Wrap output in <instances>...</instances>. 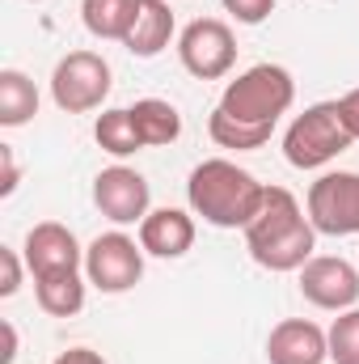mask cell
I'll return each mask as SVG.
<instances>
[{"label":"cell","mask_w":359,"mask_h":364,"mask_svg":"<svg viewBox=\"0 0 359 364\" xmlns=\"http://www.w3.org/2000/svg\"><path fill=\"white\" fill-rule=\"evenodd\" d=\"M174 38V9L165 0H140V13L131 21V34L123 38V47L140 60H153L170 47Z\"/></svg>","instance_id":"5bb4252c"},{"label":"cell","mask_w":359,"mask_h":364,"mask_svg":"<svg viewBox=\"0 0 359 364\" xmlns=\"http://www.w3.org/2000/svg\"><path fill=\"white\" fill-rule=\"evenodd\" d=\"M270 364H326L330 360V335L309 318H283L267 339Z\"/></svg>","instance_id":"7c38bea8"},{"label":"cell","mask_w":359,"mask_h":364,"mask_svg":"<svg viewBox=\"0 0 359 364\" xmlns=\"http://www.w3.org/2000/svg\"><path fill=\"white\" fill-rule=\"evenodd\" d=\"M313 246H317V229L300 212L296 195L283 186H267L258 216L245 225L250 259L267 272H300L313 259Z\"/></svg>","instance_id":"6da1fadb"},{"label":"cell","mask_w":359,"mask_h":364,"mask_svg":"<svg viewBox=\"0 0 359 364\" xmlns=\"http://www.w3.org/2000/svg\"><path fill=\"white\" fill-rule=\"evenodd\" d=\"M131 119H136V132H140L144 149H165L182 136L178 106H170L165 97H140L131 106Z\"/></svg>","instance_id":"9a60e30c"},{"label":"cell","mask_w":359,"mask_h":364,"mask_svg":"<svg viewBox=\"0 0 359 364\" xmlns=\"http://www.w3.org/2000/svg\"><path fill=\"white\" fill-rule=\"evenodd\" d=\"M55 364H106L93 348H68V352H60L55 356Z\"/></svg>","instance_id":"484cf974"},{"label":"cell","mask_w":359,"mask_h":364,"mask_svg":"<svg viewBox=\"0 0 359 364\" xmlns=\"http://www.w3.org/2000/svg\"><path fill=\"white\" fill-rule=\"evenodd\" d=\"M85 250L77 242V233L60 220H43L26 233V267L34 272V279L43 275H64V272H81Z\"/></svg>","instance_id":"8fae6325"},{"label":"cell","mask_w":359,"mask_h":364,"mask_svg":"<svg viewBox=\"0 0 359 364\" xmlns=\"http://www.w3.org/2000/svg\"><path fill=\"white\" fill-rule=\"evenodd\" d=\"M110 64L97 51H68L51 73V97L64 114H89L110 97Z\"/></svg>","instance_id":"5b68a950"},{"label":"cell","mask_w":359,"mask_h":364,"mask_svg":"<svg viewBox=\"0 0 359 364\" xmlns=\"http://www.w3.org/2000/svg\"><path fill=\"white\" fill-rule=\"evenodd\" d=\"M178 60L182 68L199 81H220L237 64V38L220 17H199L182 30L178 38Z\"/></svg>","instance_id":"52a82bcc"},{"label":"cell","mask_w":359,"mask_h":364,"mask_svg":"<svg viewBox=\"0 0 359 364\" xmlns=\"http://www.w3.org/2000/svg\"><path fill=\"white\" fill-rule=\"evenodd\" d=\"M38 114V90L26 73L4 68L0 73V123L4 127H21Z\"/></svg>","instance_id":"ac0fdd59"},{"label":"cell","mask_w":359,"mask_h":364,"mask_svg":"<svg viewBox=\"0 0 359 364\" xmlns=\"http://www.w3.org/2000/svg\"><path fill=\"white\" fill-rule=\"evenodd\" d=\"M351 144H355V136L347 132L338 102H317L292 119V127L283 136V157L296 170H321L338 153H347Z\"/></svg>","instance_id":"277c9868"},{"label":"cell","mask_w":359,"mask_h":364,"mask_svg":"<svg viewBox=\"0 0 359 364\" xmlns=\"http://www.w3.org/2000/svg\"><path fill=\"white\" fill-rule=\"evenodd\" d=\"M338 110H343V123H347V132L359 140V90L343 93V97H338Z\"/></svg>","instance_id":"cb8c5ba5"},{"label":"cell","mask_w":359,"mask_h":364,"mask_svg":"<svg viewBox=\"0 0 359 364\" xmlns=\"http://www.w3.org/2000/svg\"><path fill=\"white\" fill-rule=\"evenodd\" d=\"M93 136L97 144L110 153V157H131L144 149L140 132H136V119H131V106H114V110H101L97 123H93Z\"/></svg>","instance_id":"d6986e66"},{"label":"cell","mask_w":359,"mask_h":364,"mask_svg":"<svg viewBox=\"0 0 359 364\" xmlns=\"http://www.w3.org/2000/svg\"><path fill=\"white\" fill-rule=\"evenodd\" d=\"M186 199H190V212L203 216L207 225H216V229H245L258 216L263 199H267V182H258L237 161L211 157V161H199L190 170Z\"/></svg>","instance_id":"7a4b0ae2"},{"label":"cell","mask_w":359,"mask_h":364,"mask_svg":"<svg viewBox=\"0 0 359 364\" xmlns=\"http://www.w3.org/2000/svg\"><path fill=\"white\" fill-rule=\"evenodd\" d=\"M0 166H4V182H0V195H13L17 191V161H13V149L9 144H0Z\"/></svg>","instance_id":"d4e9b609"},{"label":"cell","mask_w":359,"mask_h":364,"mask_svg":"<svg viewBox=\"0 0 359 364\" xmlns=\"http://www.w3.org/2000/svg\"><path fill=\"white\" fill-rule=\"evenodd\" d=\"M296 102V81L287 68L279 64H254L245 68L237 81L224 85L220 110L241 119V123H258V127H275L279 114H287V106Z\"/></svg>","instance_id":"3957f363"},{"label":"cell","mask_w":359,"mask_h":364,"mask_svg":"<svg viewBox=\"0 0 359 364\" xmlns=\"http://www.w3.org/2000/svg\"><path fill=\"white\" fill-rule=\"evenodd\" d=\"M13 356H17V331L4 322V352H0V360L4 364H13Z\"/></svg>","instance_id":"4316f807"},{"label":"cell","mask_w":359,"mask_h":364,"mask_svg":"<svg viewBox=\"0 0 359 364\" xmlns=\"http://www.w3.org/2000/svg\"><path fill=\"white\" fill-rule=\"evenodd\" d=\"M140 246L157 259H182L194 246V220L182 208H157L140 220Z\"/></svg>","instance_id":"4fadbf2b"},{"label":"cell","mask_w":359,"mask_h":364,"mask_svg":"<svg viewBox=\"0 0 359 364\" xmlns=\"http://www.w3.org/2000/svg\"><path fill=\"white\" fill-rule=\"evenodd\" d=\"M207 132H211V140H216L220 149H237V153H254V149H263V144H267L270 136H275V127L241 123V119L224 114L220 106L211 110V119H207Z\"/></svg>","instance_id":"ffe728a7"},{"label":"cell","mask_w":359,"mask_h":364,"mask_svg":"<svg viewBox=\"0 0 359 364\" xmlns=\"http://www.w3.org/2000/svg\"><path fill=\"white\" fill-rule=\"evenodd\" d=\"M300 292L309 305L317 309H330V314H343V309H355L359 301V267L347 259H334V255H321V259H309L300 267Z\"/></svg>","instance_id":"9c48e42d"},{"label":"cell","mask_w":359,"mask_h":364,"mask_svg":"<svg viewBox=\"0 0 359 364\" xmlns=\"http://www.w3.org/2000/svg\"><path fill=\"white\" fill-rule=\"evenodd\" d=\"M224 13H233L241 26H263L275 13V0H224Z\"/></svg>","instance_id":"7402d4cb"},{"label":"cell","mask_w":359,"mask_h":364,"mask_svg":"<svg viewBox=\"0 0 359 364\" xmlns=\"http://www.w3.org/2000/svg\"><path fill=\"white\" fill-rule=\"evenodd\" d=\"M0 267H4L0 296H13V292L21 288V259H17V250H0Z\"/></svg>","instance_id":"603a6c76"},{"label":"cell","mask_w":359,"mask_h":364,"mask_svg":"<svg viewBox=\"0 0 359 364\" xmlns=\"http://www.w3.org/2000/svg\"><path fill=\"white\" fill-rule=\"evenodd\" d=\"M309 220L326 237H351L359 233V174L355 170H330L309 186Z\"/></svg>","instance_id":"8992f818"},{"label":"cell","mask_w":359,"mask_h":364,"mask_svg":"<svg viewBox=\"0 0 359 364\" xmlns=\"http://www.w3.org/2000/svg\"><path fill=\"white\" fill-rule=\"evenodd\" d=\"M326 335H330V360L359 364V309H343Z\"/></svg>","instance_id":"44dd1931"},{"label":"cell","mask_w":359,"mask_h":364,"mask_svg":"<svg viewBox=\"0 0 359 364\" xmlns=\"http://www.w3.org/2000/svg\"><path fill=\"white\" fill-rule=\"evenodd\" d=\"M34 292H38L43 314H51V318H72V314L85 309V279H81V272L43 275V279H34Z\"/></svg>","instance_id":"e0dca14e"},{"label":"cell","mask_w":359,"mask_h":364,"mask_svg":"<svg viewBox=\"0 0 359 364\" xmlns=\"http://www.w3.org/2000/svg\"><path fill=\"white\" fill-rule=\"evenodd\" d=\"M140 13V0H81V17L93 38H127L131 21Z\"/></svg>","instance_id":"2e32d148"},{"label":"cell","mask_w":359,"mask_h":364,"mask_svg":"<svg viewBox=\"0 0 359 364\" xmlns=\"http://www.w3.org/2000/svg\"><path fill=\"white\" fill-rule=\"evenodd\" d=\"M85 275L97 292H127L144 275V246H136L127 233H101L85 250Z\"/></svg>","instance_id":"ba28073f"},{"label":"cell","mask_w":359,"mask_h":364,"mask_svg":"<svg viewBox=\"0 0 359 364\" xmlns=\"http://www.w3.org/2000/svg\"><path fill=\"white\" fill-rule=\"evenodd\" d=\"M93 203L106 220L114 225H136L148 216V203H153V191L148 178L131 166H110L93 178Z\"/></svg>","instance_id":"30bf717a"}]
</instances>
